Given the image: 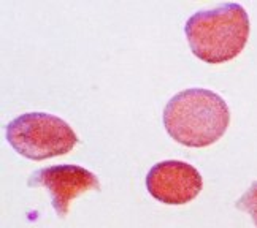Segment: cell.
Listing matches in <instances>:
<instances>
[{"mask_svg": "<svg viewBox=\"0 0 257 228\" xmlns=\"http://www.w3.org/2000/svg\"><path fill=\"white\" fill-rule=\"evenodd\" d=\"M230 124L225 100L210 89L192 87L173 95L164 110L169 135L187 147H206L221 140Z\"/></svg>", "mask_w": 257, "mask_h": 228, "instance_id": "obj_1", "label": "cell"}, {"mask_svg": "<svg viewBox=\"0 0 257 228\" xmlns=\"http://www.w3.org/2000/svg\"><path fill=\"white\" fill-rule=\"evenodd\" d=\"M249 16L240 4H222L194 13L184 34L191 51L206 64H222L238 56L249 38Z\"/></svg>", "mask_w": 257, "mask_h": 228, "instance_id": "obj_2", "label": "cell"}, {"mask_svg": "<svg viewBox=\"0 0 257 228\" xmlns=\"http://www.w3.org/2000/svg\"><path fill=\"white\" fill-rule=\"evenodd\" d=\"M7 141L31 160H46L68 154L78 144V136L64 119L48 113H26L7 125Z\"/></svg>", "mask_w": 257, "mask_h": 228, "instance_id": "obj_3", "label": "cell"}, {"mask_svg": "<svg viewBox=\"0 0 257 228\" xmlns=\"http://www.w3.org/2000/svg\"><path fill=\"white\" fill-rule=\"evenodd\" d=\"M29 187H45L51 195L57 217L65 219L76 196L89 190H100L98 177L80 165H53L31 174Z\"/></svg>", "mask_w": 257, "mask_h": 228, "instance_id": "obj_4", "label": "cell"}, {"mask_svg": "<svg viewBox=\"0 0 257 228\" xmlns=\"http://www.w3.org/2000/svg\"><path fill=\"white\" fill-rule=\"evenodd\" d=\"M202 174L195 166L181 160H164L151 166L146 174V189L164 204L181 206L202 192Z\"/></svg>", "mask_w": 257, "mask_h": 228, "instance_id": "obj_5", "label": "cell"}, {"mask_svg": "<svg viewBox=\"0 0 257 228\" xmlns=\"http://www.w3.org/2000/svg\"><path fill=\"white\" fill-rule=\"evenodd\" d=\"M235 207L248 212L252 217L254 225L257 228V181L251 184V187L241 195L240 200H236Z\"/></svg>", "mask_w": 257, "mask_h": 228, "instance_id": "obj_6", "label": "cell"}]
</instances>
